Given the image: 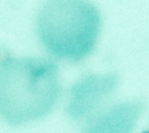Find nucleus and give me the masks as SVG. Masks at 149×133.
<instances>
[{"label": "nucleus", "instance_id": "f257e3e1", "mask_svg": "<svg viewBox=\"0 0 149 133\" xmlns=\"http://www.w3.org/2000/svg\"><path fill=\"white\" fill-rule=\"evenodd\" d=\"M62 95L58 64L0 49V118L17 126L49 114Z\"/></svg>", "mask_w": 149, "mask_h": 133}, {"label": "nucleus", "instance_id": "f03ea898", "mask_svg": "<svg viewBox=\"0 0 149 133\" xmlns=\"http://www.w3.org/2000/svg\"><path fill=\"white\" fill-rule=\"evenodd\" d=\"M119 75L88 73L68 90L66 113L81 133H131L144 111L138 98L119 97Z\"/></svg>", "mask_w": 149, "mask_h": 133}, {"label": "nucleus", "instance_id": "7ed1b4c3", "mask_svg": "<svg viewBox=\"0 0 149 133\" xmlns=\"http://www.w3.org/2000/svg\"><path fill=\"white\" fill-rule=\"evenodd\" d=\"M101 16L95 4L81 0L48 1L37 14L36 33L54 58L77 64L95 50Z\"/></svg>", "mask_w": 149, "mask_h": 133}, {"label": "nucleus", "instance_id": "20e7f679", "mask_svg": "<svg viewBox=\"0 0 149 133\" xmlns=\"http://www.w3.org/2000/svg\"><path fill=\"white\" fill-rule=\"evenodd\" d=\"M142 133H149V130H145V132H142Z\"/></svg>", "mask_w": 149, "mask_h": 133}]
</instances>
